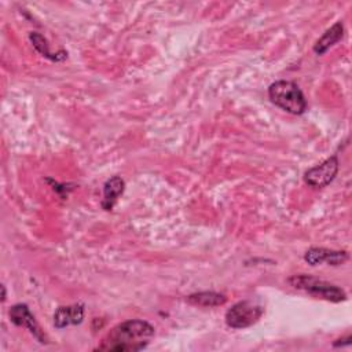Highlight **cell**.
I'll return each mask as SVG.
<instances>
[{
	"label": "cell",
	"instance_id": "obj_1",
	"mask_svg": "<svg viewBox=\"0 0 352 352\" xmlns=\"http://www.w3.org/2000/svg\"><path fill=\"white\" fill-rule=\"evenodd\" d=\"M154 336V327L140 319L125 320L114 326L102 340L98 346L99 351H140L144 349L151 337Z\"/></svg>",
	"mask_w": 352,
	"mask_h": 352
},
{
	"label": "cell",
	"instance_id": "obj_2",
	"mask_svg": "<svg viewBox=\"0 0 352 352\" xmlns=\"http://www.w3.org/2000/svg\"><path fill=\"white\" fill-rule=\"evenodd\" d=\"M268 98L275 106L294 116H300L307 110L305 96L293 81L279 80L272 82L268 88Z\"/></svg>",
	"mask_w": 352,
	"mask_h": 352
},
{
	"label": "cell",
	"instance_id": "obj_3",
	"mask_svg": "<svg viewBox=\"0 0 352 352\" xmlns=\"http://www.w3.org/2000/svg\"><path fill=\"white\" fill-rule=\"evenodd\" d=\"M289 283L298 290H304L311 296L331 301V302H341L346 300V293L340 286L318 279L311 275H293L289 278Z\"/></svg>",
	"mask_w": 352,
	"mask_h": 352
},
{
	"label": "cell",
	"instance_id": "obj_4",
	"mask_svg": "<svg viewBox=\"0 0 352 352\" xmlns=\"http://www.w3.org/2000/svg\"><path fill=\"white\" fill-rule=\"evenodd\" d=\"M264 308L252 301H238L226 312V323L232 329H245L254 324L261 315Z\"/></svg>",
	"mask_w": 352,
	"mask_h": 352
},
{
	"label": "cell",
	"instance_id": "obj_5",
	"mask_svg": "<svg viewBox=\"0 0 352 352\" xmlns=\"http://www.w3.org/2000/svg\"><path fill=\"white\" fill-rule=\"evenodd\" d=\"M338 172V158L337 155H331L324 160L322 164L308 169L304 175V180L311 187H326L330 184Z\"/></svg>",
	"mask_w": 352,
	"mask_h": 352
},
{
	"label": "cell",
	"instance_id": "obj_6",
	"mask_svg": "<svg viewBox=\"0 0 352 352\" xmlns=\"http://www.w3.org/2000/svg\"><path fill=\"white\" fill-rule=\"evenodd\" d=\"M10 319H11V322L15 326L26 327L38 342H41V344L47 342L45 336L40 330V326L37 324L34 316L32 315V312L29 311L26 304H15V305H12L11 309H10Z\"/></svg>",
	"mask_w": 352,
	"mask_h": 352
},
{
	"label": "cell",
	"instance_id": "obj_7",
	"mask_svg": "<svg viewBox=\"0 0 352 352\" xmlns=\"http://www.w3.org/2000/svg\"><path fill=\"white\" fill-rule=\"evenodd\" d=\"M348 253L345 250H330L324 248H311L305 252L304 260L311 265H318L327 263L329 265H341L348 260Z\"/></svg>",
	"mask_w": 352,
	"mask_h": 352
},
{
	"label": "cell",
	"instance_id": "obj_8",
	"mask_svg": "<svg viewBox=\"0 0 352 352\" xmlns=\"http://www.w3.org/2000/svg\"><path fill=\"white\" fill-rule=\"evenodd\" d=\"M84 319V307L81 304L59 307L54 314V324L56 329H63L70 324H80Z\"/></svg>",
	"mask_w": 352,
	"mask_h": 352
},
{
	"label": "cell",
	"instance_id": "obj_9",
	"mask_svg": "<svg viewBox=\"0 0 352 352\" xmlns=\"http://www.w3.org/2000/svg\"><path fill=\"white\" fill-rule=\"evenodd\" d=\"M124 188H125V182L120 176H111L109 180H106L103 186L102 208L104 210H111L118 197L124 192Z\"/></svg>",
	"mask_w": 352,
	"mask_h": 352
},
{
	"label": "cell",
	"instance_id": "obj_10",
	"mask_svg": "<svg viewBox=\"0 0 352 352\" xmlns=\"http://www.w3.org/2000/svg\"><path fill=\"white\" fill-rule=\"evenodd\" d=\"M342 36H344V25L340 21V22H336L330 29H327L323 33V36L315 43V45H314L315 54L323 55L327 50H330V47L337 44Z\"/></svg>",
	"mask_w": 352,
	"mask_h": 352
},
{
	"label": "cell",
	"instance_id": "obj_11",
	"mask_svg": "<svg viewBox=\"0 0 352 352\" xmlns=\"http://www.w3.org/2000/svg\"><path fill=\"white\" fill-rule=\"evenodd\" d=\"M187 301L190 304L201 305V307H219L227 301V297L216 292H199V293L190 294L187 297Z\"/></svg>",
	"mask_w": 352,
	"mask_h": 352
},
{
	"label": "cell",
	"instance_id": "obj_12",
	"mask_svg": "<svg viewBox=\"0 0 352 352\" xmlns=\"http://www.w3.org/2000/svg\"><path fill=\"white\" fill-rule=\"evenodd\" d=\"M30 40H32V43H33V47L43 55V56H47V58H50L51 60H60L58 56H55V55H52L51 52H50V50H48V44H47V40L41 36V34H38V33H30Z\"/></svg>",
	"mask_w": 352,
	"mask_h": 352
}]
</instances>
